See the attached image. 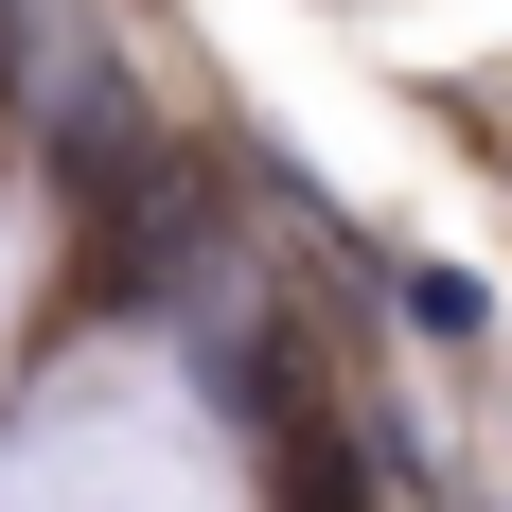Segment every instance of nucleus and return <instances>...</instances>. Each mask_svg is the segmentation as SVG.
<instances>
[{"instance_id": "obj_1", "label": "nucleus", "mask_w": 512, "mask_h": 512, "mask_svg": "<svg viewBox=\"0 0 512 512\" xmlns=\"http://www.w3.org/2000/svg\"><path fill=\"white\" fill-rule=\"evenodd\" d=\"M265 495L283 512H371V460L336 407H265Z\"/></svg>"}]
</instances>
